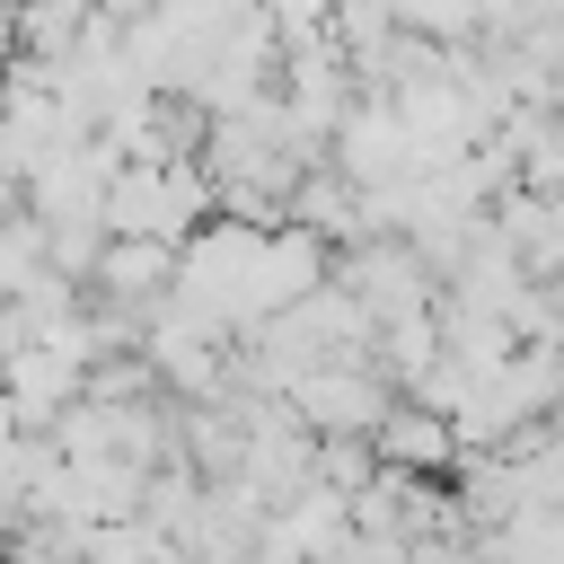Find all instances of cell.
Segmentation results:
<instances>
[{"label": "cell", "mask_w": 564, "mask_h": 564, "mask_svg": "<svg viewBox=\"0 0 564 564\" xmlns=\"http://www.w3.org/2000/svg\"><path fill=\"white\" fill-rule=\"evenodd\" d=\"M388 458H441V432H432V423H414V414H397V432H388Z\"/></svg>", "instance_id": "obj_1"}]
</instances>
